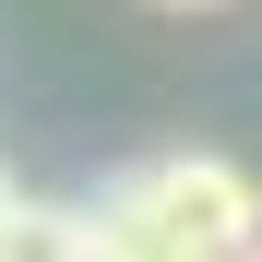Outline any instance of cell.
<instances>
[{
    "label": "cell",
    "mask_w": 262,
    "mask_h": 262,
    "mask_svg": "<svg viewBox=\"0 0 262 262\" xmlns=\"http://www.w3.org/2000/svg\"><path fill=\"white\" fill-rule=\"evenodd\" d=\"M119 179L179 262H250L262 250V179L238 155H155V167H119Z\"/></svg>",
    "instance_id": "1"
},
{
    "label": "cell",
    "mask_w": 262,
    "mask_h": 262,
    "mask_svg": "<svg viewBox=\"0 0 262 262\" xmlns=\"http://www.w3.org/2000/svg\"><path fill=\"white\" fill-rule=\"evenodd\" d=\"M0 262H96V227H83V203H12L0 214Z\"/></svg>",
    "instance_id": "2"
},
{
    "label": "cell",
    "mask_w": 262,
    "mask_h": 262,
    "mask_svg": "<svg viewBox=\"0 0 262 262\" xmlns=\"http://www.w3.org/2000/svg\"><path fill=\"white\" fill-rule=\"evenodd\" d=\"M83 227H96V262H179V250L155 238V214L131 203V179H107L96 203H83Z\"/></svg>",
    "instance_id": "3"
},
{
    "label": "cell",
    "mask_w": 262,
    "mask_h": 262,
    "mask_svg": "<svg viewBox=\"0 0 262 262\" xmlns=\"http://www.w3.org/2000/svg\"><path fill=\"white\" fill-rule=\"evenodd\" d=\"M155 12H227V0H155Z\"/></svg>",
    "instance_id": "4"
},
{
    "label": "cell",
    "mask_w": 262,
    "mask_h": 262,
    "mask_svg": "<svg viewBox=\"0 0 262 262\" xmlns=\"http://www.w3.org/2000/svg\"><path fill=\"white\" fill-rule=\"evenodd\" d=\"M12 203H24V191H12V167H0V214H12Z\"/></svg>",
    "instance_id": "5"
}]
</instances>
